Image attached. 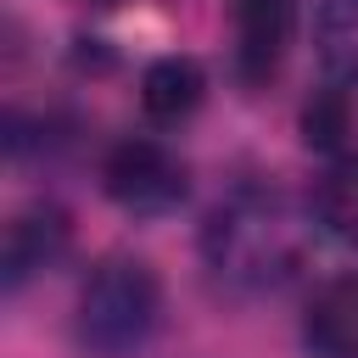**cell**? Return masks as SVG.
Wrapping results in <instances>:
<instances>
[{
    "mask_svg": "<svg viewBox=\"0 0 358 358\" xmlns=\"http://www.w3.org/2000/svg\"><path fill=\"white\" fill-rule=\"evenodd\" d=\"M201 257L235 291H274L302 263V218L274 185H235L201 224Z\"/></svg>",
    "mask_w": 358,
    "mask_h": 358,
    "instance_id": "1",
    "label": "cell"
},
{
    "mask_svg": "<svg viewBox=\"0 0 358 358\" xmlns=\"http://www.w3.org/2000/svg\"><path fill=\"white\" fill-rule=\"evenodd\" d=\"M162 324V280L134 252H106L73 302V336L95 358H134Z\"/></svg>",
    "mask_w": 358,
    "mask_h": 358,
    "instance_id": "2",
    "label": "cell"
},
{
    "mask_svg": "<svg viewBox=\"0 0 358 358\" xmlns=\"http://www.w3.org/2000/svg\"><path fill=\"white\" fill-rule=\"evenodd\" d=\"M101 190L129 218H168L190 190V168L157 134H123L101 157Z\"/></svg>",
    "mask_w": 358,
    "mask_h": 358,
    "instance_id": "3",
    "label": "cell"
},
{
    "mask_svg": "<svg viewBox=\"0 0 358 358\" xmlns=\"http://www.w3.org/2000/svg\"><path fill=\"white\" fill-rule=\"evenodd\" d=\"M296 6L291 0H229V67L246 90H263L291 50Z\"/></svg>",
    "mask_w": 358,
    "mask_h": 358,
    "instance_id": "4",
    "label": "cell"
},
{
    "mask_svg": "<svg viewBox=\"0 0 358 358\" xmlns=\"http://www.w3.org/2000/svg\"><path fill=\"white\" fill-rule=\"evenodd\" d=\"M73 246V224L56 201H28L22 213H11L6 224V291H22L34 274L56 268Z\"/></svg>",
    "mask_w": 358,
    "mask_h": 358,
    "instance_id": "5",
    "label": "cell"
},
{
    "mask_svg": "<svg viewBox=\"0 0 358 358\" xmlns=\"http://www.w3.org/2000/svg\"><path fill=\"white\" fill-rule=\"evenodd\" d=\"M302 341L313 358H358V274L324 280L302 313Z\"/></svg>",
    "mask_w": 358,
    "mask_h": 358,
    "instance_id": "6",
    "label": "cell"
},
{
    "mask_svg": "<svg viewBox=\"0 0 358 358\" xmlns=\"http://www.w3.org/2000/svg\"><path fill=\"white\" fill-rule=\"evenodd\" d=\"M201 101H207V73H201L196 56H157V62H145V73H140V112L157 129L185 123Z\"/></svg>",
    "mask_w": 358,
    "mask_h": 358,
    "instance_id": "7",
    "label": "cell"
},
{
    "mask_svg": "<svg viewBox=\"0 0 358 358\" xmlns=\"http://www.w3.org/2000/svg\"><path fill=\"white\" fill-rule=\"evenodd\" d=\"M308 218H313L324 235L358 246V151L324 157V168H319L313 185H308Z\"/></svg>",
    "mask_w": 358,
    "mask_h": 358,
    "instance_id": "8",
    "label": "cell"
},
{
    "mask_svg": "<svg viewBox=\"0 0 358 358\" xmlns=\"http://www.w3.org/2000/svg\"><path fill=\"white\" fill-rule=\"evenodd\" d=\"M319 73L341 90H358V0H319L313 11Z\"/></svg>",
    "mask_w": 358,
    "mask_h": 358,
    "instance_id": "9",
    "label": "cell"
},
{
    "mask_svg": "<svg viewBox=\"0 0 358 358\" xmlns=\"http://www.w3.org/2000/svg\"><path fill=\"white\" fill-rule=\"evenodd\" d=\"M358 134V112H352V90L341 84H324L308 106H302V140L324 157H341V151H358L352 145Z\"/></svg>",
    "mask_w": 358,
    "mask_h": 358,
    "instance_id": "10",
    "label": "cell"
}]
</instances>
